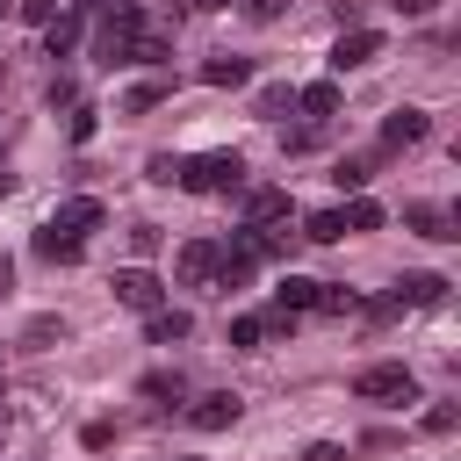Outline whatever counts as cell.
<instances>
[{
	"instance_id": "6da1fadb",
	"label": "cell",
	"mask_w": 461,
	"mask_h": 461,
	"mask_svg": "<svg viewBox=\"0 0 461 461\" xmlns=\"http://www.w3.org/2000/svg\"><path fill=\"white\" fill-rule=\"evenodd\" d=\"M137 36H144V7L137 0H115V14H101V29H94V58L101 65H130L137 58Z\"/></svg>"
},
{
	"instance_id": "7a4b0ae2",
	"label": "cell",
	"mask_w": 461,
	"mask_h": 461,
	"mask_svg": "<svg viewBox=\"0 0 461 461\" xmlns=\"http://www.w3.org/2000/svg\"><path fill=\"white\" fill-rule=\"evenodd\" d=\"M180 187H187V194H238V187H245V158H238V151L180 158Z\"/></svg>"
},
{
	"instance_id": "3957f363",
	"label": "cell",
	"mask_w": 461,
	"mask_h": 461,
	"mask_svg": "<svg viewBox=\"0 0 461 461\" xmlns=\"http://www.w3.org/2000/svg\"><path fill=\"white\" fill-rule=\"evenodd\" d=\"M353 396H367V403H418V382H411V367L382 360V367H360L353 375Z\"/></svg>"
},
{
	"instance_id": "277c9868",
	"label": "cell",
	"mask_w": 461,
	"mask_h": 461,
	"mask_svg": "<svg viewBox=\"0 0 461 461\" xmlns=\"http://www.w3.org/2000/svg\"><path fill=\"white\" fill-rule=\"evenodd\" d=\"M108 288H115V303H130V310H144V317H151V310H166V288H158V274H151V267H115V281H108Z\"/></svg>"
},
{
	"instance_id": "5b68a950",
	"label": "cell",
	"mask_w": 461,
	"mask_h": 461,
	"mask_svg": "<svg viewBox=\"0 0 461 461\" xmlns=\"http://www.w3.org/2000/svg\"><path fill=\"white\" fill-rule=\"evenodd\" d=\"M447 288H454L447 274H403V281H396V295H389V310H425V303H439Z\"/></svg>"
},
{
	"instance_id": "8992f818",
	"label": "cell",
	"mask_w": 461,
	"mask_h": 461,
	"mask_svg": "<svg viewBox=\"0 0 461 461\" xmlns=\"http://www.w3.org/2000/svg\"><path fill=\"white\" fill-rule=\"evenodd\" d=\"M375 58H382V36L375 29H353V36L331 43V72H353V65H375Z\"/></svg>"
},
{
	"instance_id": "52a82bcc",
	"label": "cell",
	"mask_w": 461,
	"mask_h": 461,
	"mask_svg": "<svg viewBox=\"0 0 461 461\" xmlns=\"http://www.w3.org/2000/svg\"><path fill=\"white\" fill-rule=\"evenodd\" d=\"M288 216V187H252L245 194V230H274Z\"/></svg>"
},
{
	"instance_id": "ba28073f",
	"label": "cell",
	"mask_w": 461,
	"mask_h": 461,
	"mask_svg": "<svg viewBox=\"0 0 461 461\" xmlns=\"http://www.w3.org/2000/svg\"><path fill=\"white\" fill-rule=\"evenodd\" d=\"M187 425H194V432H230V425H238V396H230V389L202 396V403L187 411Z\"/></svg>"
},
{
	"instance_id": "9c48e42d",
	"label": "cell",
	"mask_w": 461,
	"mask_h": 461,
	"mask_svg": "<svg viewBox=\"0 0 461 461\" xmlns=\"http://www.w3.org/2000/svg\"><path fill=\"white\" fill-rule=\"evenodd\" d=\"M425 130H432V122H425V108H396V115L382 122V144H389V151H403V144H425Z\"/></svg>"
},
{
	"instance_id": "30bf717a",
	"label": "cell",
	"mask_w": 461,
	"mask_h": 461,
	"mask_svg": "<svg viewBox=\"0 0 461 461\" xmlns=\"http://www.w3.org/2000/svg\"><path fill=\"white\" fill-rule=\"evenodd\" d=\"M94 223H101V202H94V194H72V202H58V216H50V230H65V238L94 230Z\"/></svg>"
},
{
	"instance_id": "8fae6325",
	"label": "cell",
	"mask_w": 461,
	"mask_h": 461,
	"mask_svg": "<svg viewBox=\"0 0 461 461\" xmlns=\"http://www.w3.org/2000/svg\"><path fill=\"white\" fill-rule=\"evenodd\" d=\"M403 223H411L418 238H439V245H447V238H461V230H454V216H447L439 202H411V209H403Z\"/></svg>"
},
{
	"instance_id": "7c38bea8",
	"label": "cell",
	"mask_w": 461,
	"mask_h": 461,
	"mask_svg": "<svg viewBox=\"0 0 461 461\" xmlns=\"http://www.w3.org/2000/svg\"><path fill=\"white\" fill-rule=\"evenodd\" d=\"M317 288H324V281H303V274H288V281L274 288V310H281V317H295V310H317Z\"/></svg>"
},
{
	"instance_id": "4fadbf2b",
	"label": "cell",
	"mask_w": 461,
	"mask_h": 461,
	"mask_svg": "<svg viewBox=\"0 0 461 461\" xmlns=\"http://www.w3.org/2000/svg\"><path fill=\"white\" fill-rule=\"evenodd\" d=\"M209 274H216V245H209V238L180 245V281H209Z\"/></svg>"
},
{
	"instance_id": "5bb4252c",
	"label": "cell",
	"mask_w": 461,
	"mask_h": 461,
	"mask_svg": "<svg viewBox=\"0 0 461 461\" xmlns=\"http://www.w3.org/2000/svg\"><path fill=\"white\" fill-rule=\"evenodd\" d=\"M295 108H303V115H339V86H331V79H310V86L295 94Z\"/></svg>"
},
{
	"instance_id": "9a60e30c",
	"label": "cell",
	"mask_w": 461,
	"mask_h": 461,
	"mask_svg": "<svg viewBox=\"0 0 461 461\" xmlns=\"http://www.w3.org/2000/svg\"><path fill=\"white\" fill-rule=\"evenodd\" d=\"M36 252H43V259H65V267H72V259L86 252V238H65V230H50V223H43V230H36Z\"/></svg>"
},
{
	"instance_id": "2e32d148",
	"label": "cell",
	"mask_w": 461,
	"mask_h": 461,
	"mask_svg": "<svg viewBox=\"0 0 461 461\" xmlns=\"http://www.w3.org/2000/svg\"><path fill=\"white\" fill-rule=\"evenodd\" d=\"M202 79H209V86H245V79H252V65H245V58H209V65H202Z\"/></svg>"
},
{
	"instance_id": "e0dca14e",
	"label": "cell",
	"mask_w": 461,
	"mask_h": 461,
	"mask_svg": "<svg viewBox=\"0 0 461 461\" xmlns=\"http://www.w3.org/2000/svg\"><path fill=\"white\" fill-rule=\"evenodd\" d=\"M166 94H173V79H144V86H130V94H122V115H144V108H158Z\"/></svg>"
},
{
	"instance_id": "ac0fdd59",
	"label": "cell",
	"mask_w": 461,
	"mask_h": 461,
	"mask_svg": "<svg viewBox=\"0 0 461 461\" xmlns=\"http://www.w3.org/2000/svg\"><path fill=\"white\" fill-rule=\"evenodd\" d=\"M339 223H346V230H382V202H367V194H353V202L339 209Z\"/></svg>"
},
{
	"instance_id": "d6986e66",
	"label": "cell",
	"mask_w": 461,
	"mask_h": 461,
	"mask_svg": "<svg viewBox=\"0 0 461 461\" xmlns=\"http://www.w3.org/2000/svg\"><path fill=\"white\" fill-rule=\"evenodd\" d=\"M151 346H173V339H187V310H151Z\"/></svg>"
},
{
	"instance_id": "ffe728a7",
	"label": "cell",
	"mask_w": 461,
	"mask_h": 461,
	"mask_svg": "<svg viewBox=\"0 0 461 461\" xmlns=\"http://www.w3.org/2000/svg\"><path fill=\"white\" fill-rule=\"evenodd\" d=\"M72 43H79V14H58V22L43 29V50H50V58H65Z\"/></svg>"
},
{
	"instance_id": "44dd1931",
	"label": "cell",
	"mask_w": 461,
	"mask_h": 461,
	"mask_svg": "<svg viewBox=\"0 0 461 461\" xmlns=\"http://www.w3.org/2000/svg\"><path fill=\"white\" fill-rule=\"evenodd\" d=\"M303 238H310V245H339V238H346V223H339V209H317V216L303 223Z\"/></svg>"
},
{
	"instance_id": "7402d4cb",
	"label": "cell",
	"mask_w": 461,
	"mask_h": 461,
	"mask_svg": "<svg viewBox=\"0 0 461 461\" xmlns=\"http://www.w3.org/2000/svg\"><path fill=\"white\" fill-rule=\"evenodd\" d=\"M367 173H375L367 158H339V166H331V180H339L346 194H360V187H367Z\"/></svg>"
},
{
	"instance_id": "603a6c76",
	"label": "cell",
	"mask_w": 461,
	"mask_h": 461,
	"mask_svg": "<svg viewBox=\"0 0 461 461\" xmlns=\"http://www.w3.org/2000/svg\"><path fill=\"white\" fill-rule=\"evenodd\" d=\"M317 310H324V317H353L360 295H353V288H317Z\"/></svg>"
},
{
	"instance_id": "cb8c5ba5",
	"label": "cell",
	"mask_w": 461,
	"mask_h": 461,
	"mask_svg": "<svg viewBox=\"0 0 461 461\" xmlns=\"http://www.w3.org/2000/svg\"><path fill=\"white\" fill-rule=\"evenodd\" d=\"M144 396H151V403H180L187 389H180V375H144Z\"/></svg>"
},
{
	"instance_id": "d4e9b609",
	"label": "cell",
	"mask_w": 461,
	"mask_h": 461,
	"mask_svg": "<svg viewBox=\"0 0 461 461\" xmlns=\"http://www.w3.org/2000/svg\"><path fill=\"white\" fill-rule=\"evenodd\" d=\"M259 339H267V317H238V324H230V346H245V353H252Z\"/></svg>"
},
{
	"instance_id": "484cf974",
	"label": "cell",
	"mask_w": 461,
	"mask_h": 461,
	"mask_svg": "<svg viewBox=\"0 0 461 461\" xmlns=\"http://www.w3.org/2000/svg\"><path fill=\"white\" fill-rule=\"evenodd\" d=\"M144 173H151L158 187H173V180H180V158H173V151H151V166H144Z\"/></svg>"
},
{
	"instance_id": "4316f807",
	"label": "cell",
	"mask_w": 461,
	"mask_h": 461,
	"mask_svg": "<svg viewBox=\"0 0 461 461\" xmlns=\"http://www.w3.org/2000/svg\"><path fill=\"white\" fill-rule=\"evenodd\" d=\"M295 101V86H259V115H281Z\"/></svg>"
},
{
	"instance_id": "83f0119b",
	"label": "cell",
	"mask_w": 461,
	"mask_h": 461,
	"mask_svg": "<svg viewBox=\"0 0 461 461\" xmlns=\"http://www.w3.org/2000/svg\"><path fill=\"white\" fill-rule=\"evenodd\" d=\"M130 252L151 259V252H158V223H137V230H130Z\"/></svg>"
},
{
	"instance_id": "f1b7e54d",
	"label": "cell",
	"mask_w": 461,
	"mask_h": 461,
	"mask_svg": "<svg viewBox=\"0 0 461 461\" xmlns=\"http://www.w3.org/2000/svg\"><path fill=\"white\" fill-rule=\"evenodd\" d=\"M22 22H36V29H50V22H58V0H22Z\"/></svg>"
},
{
	"instance_id": "f546056e",
	"label": "cell",
	"mask_w": 461,
	"mask_h": 461,
	"mask_svg": "<svg viewBox=\"0 0 461 461\" xmlns=\"http://www.w3.org/2000/svg\"><path fill=\"white\" fill-rule=\"evenodd\" d=\"M50 339H65V324H58V317H36V324H29V346H50Z\"/></svg>"
},
{
	"instance_id": "4dcf8cb0",
	"label": "cell",
	"mask_w": 461,
	"mask_h": 461,
	"mask_svg": "<svg viewBox=\"0 0 461 461\" xmlns=\"http://www.w3.org/2000/svg\"><path fill=\"white\" fill-rule=\"evenodd\" d=\"M425 432H454V403H432L425 411Z\"/></svg>"
},
{
	"instance_id": "1f68e13d",
	"label": "cell",
	"mask_w": 461,
	"mask_h": 461,
	"mask_svg": "<svg viewBox=\"0 0 461 461\" xmlns=\"http://www.w3.org/2000/svg\"><path fill=\"white\" fill-rule=\"evenodd\" d=\"M303 461H346V447L339 439H317V447H303Z\"/></svg>"
},
{
	"instance_id": "d6a6232c",
	"label": "cell",
	"mask_w": 461,
	"mask_h": 461,
	"mask_svg": "<svg viewBox=\"0 0 461 461\" xmlns=\"http://www.w3.org/2000/svg\"><path fill=\"white\" fill-rule=\"evenodd\" d=\"M245 7H252V14H259V22H274V14H281V7H288V0H245Z\"/></svg>"
},
{
	"instance_id": "836d02e7",
	"label": "cell",
	"mask_w": 461,
	"mask_h": 461,
	"mask_svg": "<svg viewBox=\"0 0 461 461\" xmlns=\"http://www.w3.org/2000/svg\"><path fill=\"white\" fill-rule=\"evenodd\" d=\"M396 7H403V14H432L439 0H396Z\"/></svg>"
},
{
	"instance_id": "e575fe53",
	"label": "cell",
	"mask_w": 461,
	"mask_h": 461,
	"mask_svg": "<svg viewBox=\"0 0 461 461\" xmlns=\"http://www.w3.org/2000/svg\"><path fill=\"white\" fill-rule=\"evenodd\" d=\"M187 7H202V14H209V7H223V0H187Z\"/></svg>"
},
{
	"instance_id": "d590c367",
	"label": "cell",
	"mask_w": 461,
	"mask_h": 461,
	"mask_svg": "<svg viewBox=\"0 0 461 461\" xmlns=\"http://www.w3.org/2000/svg\"><path fill=\"white\" fill-rule=\"evenodd\" d=\"M0 194H7V173H0Z\"/></svg>"
}]
</instances>
